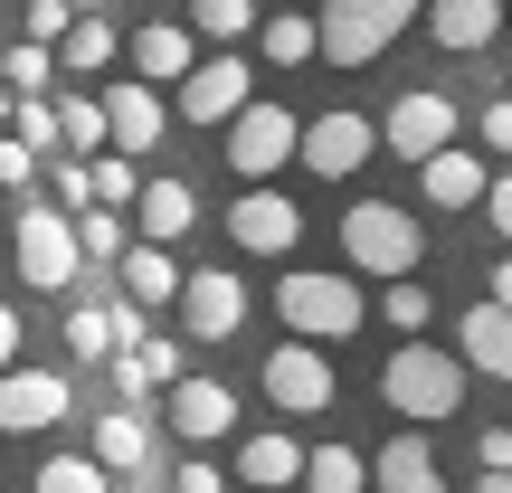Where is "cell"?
Returning a JSON list of instances; mask_svg holds the SVG:
<instances>
[{
    "instance_id": "cell-1",
    "label": "cell",
    "mask_w": 512,
    "mask_h": 493,
    "mask_svg": "<svg viewBox=\"0 0 512 493\" xmlns=\"http://www.w3.org/2000/svg\"><path fill=\"white\" fill-rule=\"evenodd\" d=\"M465 370H475L465 351H437L427 332H408V342L389 351V370H380V399L399 408L408 427H446L465 408Z\"/></svg>"
},
{
    "instance_id": "cell-2",
    "label": "cell",
    "mask_w": 512,
    "mask_h": 493,
    "mask_svg": "<svg viewBox=\"0 0 512 493\" xmlns=\"http://www.w3.org/2000/svg\"><path fill=\"white\" fill-rule=\"evenodd\" d=\"M10 256H19V285L29 294H67L76 275L95 266L86 238H76V209H57V200H29L10 219Z\"/></svg>"
},
{
    "instance_id": "cell-3",
    "label": "cell",
    "mask_w": 512,
    "mask_h": 493,
    "mask_svg": "<svg viewBox=\"0 0 512 493\" xmlns=\"http://www.w3.org/2000/svg\"><path fill=\"white\" fill-rule=\"evenodd\" d=\"M266 304H275V323H285V332H304V342H351V332H361V313H370V294L351 285V275L285 266V285H275Z\"/></svg>"
},
{
    "instance_id": "cell-4",
    "label": "cell",
    "mask_w": 512,
    "mask_h": 493,
    "mask_svg": "<svg viewBox=\"0 0 512 493\" xmlns=\"http://www.w3.org/2000/svg\"><path fill=\"white\" fill-rule=\"evenodd\" d=\"M342 256H351L361 275H380V285H389V275H418L427 228L408 219L399 200H351V209H342Z\"/></svg>"
},
{
    "instance_id": "cell-5",
    "label": "cell",
    "mask_w": 512,
    "mask_h": 493,
    "mask_svg": "<svg viewBox=\"0 0 512 493\" xmlns=\"http://www.w3.org/2000/svg\"><path fill=\"white\" fill-rule=\"evenodd\" d=\"M418 10L427 0H323V10H313L323 19V67H370Z\"/></svg>"
},
{
    "instance_id": "cell-6",
    "label": "cell",
    "mask_w": 512,
    "mask_h": 493,
    "mask_svg": "<svg viewBox=\"0 0 512 493\" xmlns=\"http://www.w3.org/2000/svg\"><path fill=\"white\" fill-rule=\"evenodd\" d=\"M285 162H304V114L266 105V95H247L238 124H228V171L238 181H275Z\"/></svg>"
},
{
    "instance_id": "cell-7",
    "label": "cell",
    "mask_w": 512,
    "mask_h": 493,
    "mask_svg": "<svg viewBox=\"0 0 512 493\" xmlns=\"http://www.w3.org/2000/svg\"><path fill=\"white\" fill-rule=\"evenodd\" d=\"M256 380H266V399L285 408V418H323L332 408V361H323V342H304V332H285V342L266 351V361H256Z\"/></svg>"
},
{
    "instance_id": "cell-8",
    "label": "cell",
    "mask_w": 512,
    "mask_h": 493,
    "mask_svg": "<svg viewBox=\"0 0 512 493\" xmlns=\"http://www.w3.org/2000/svg\"><path fill=\"white\" fill-rule=\"evenodd\" d=\"M171 95H181V124H200V133L219 124V133H228V124H238V105L256 95V67H247L238 48H209V57H200V67H190Z\"/></svg>"
},
{
    "instance_id": "cell-9",
    "label": "cell",
    "mask_w": 512,
    "mask_h": 493,
    "mask_svg": "<svg viewBox=\"0 0 512 493\" xmlns=\"http://www.w3.org/2000/svg\"><path fill=\"white\" fill-rule=\"evenodd\" d=\"M370 152H389V143H380V124L351 114V105H332V114H313V124H304V171H313V181H351Z\"/></svg>"
},
{
    "instance_id": "cell-10",
    "label": "cell",
    "mask_w": 512,
    "mask_h": 493,
    "mask_svg": "<svg viewBox=\"0 0 512 493\" xmlns=\"http://www.w3.org/2000/svg\"><path fill=\"white\" fill-rule=\"evenodd\" d=\"M67 408H76V389H67V370H0V437H38V427H67Z\"/></svg>"
},
{
    "instance_id": "cell-11",
    "label": "cell",
    "mask_w": 512,
    "mask_h": 493,
    "mask_svg": "<svg viewBox=\"0 0 512 493\" xmlns=\"http://www.w3.org/2000/svg\"><path fill=\"white\" fill-rule=\"evenodd\" d=\"M228 238H238L247 256H294V238H304V209L285 200V190H266V181H247L238 200H228Z\"/></svg>"
},
{
    "instance_id": "cell-12",
    "label": "cell",
    "mask_w": 512,
    "mask_h": 493,
    "mask_svg": "<svg viewBox=\"0 0 512 493\" xmlns=\"http://www.w3.org/2000/svg\"><path fill=\"white\" fill-rule=\"evenodd\" d=\"M380 143L399 152V162H427V152H446V143H456V105H446L437 86L399 95V105L380 114Z\"/></svg>"
},
{
    "instance_id": "cell-13",
    "label": "cell",
    "mask_w": 512,
    "mask_h": 493,
    "mask_svg": "<svg viewBox=\"0 0 512 493\" xmlns=\"http://www.w3.org/2000/svg\"><path fill=\"white\" fill-rule=\"evenodd\" d=\"M181 323H190V342H228V332L247 323V285L228 266H200L181 285Z\"/></svg>"
},
{
    "instance_id": "cell-14",
    "label": "cell",
    "mask_w": 512,
    "mask_h": 493,
    "mask_svg": "<svg viewBox=\"0 0 512 493\" xmlns=\"http://www.w3.org/2000/svg\"><path fill=\"white\" fill-rule=\"evenodd\" d=\"M238 427V389L228 380H171V437H190V446H209V437H228Z\"/></svg>"
},
{
    "instance_id": "cell-15",
    "label": "cell",
    "mask_w": 512,
    "mask_h": 493,
    "mask_svg": "<svg viewBox=\"0 0 512 493\" xmlns=\"http://www.w3.org/2000/svg\"><path fill=\"white\" fill-rule=\"evenodd\" d=\"M105 114H114V152H152L171 133V105L152 76H124V86H105Z\"/></svg>"
},
{
    "instance_id": "cell-16",
    "label": "cell",
    "mask_w": 512,
    "mask_h": 493,
    "mask_svg": "<svg viewBox=\"0 0 512 493\" xmlns=\"http://www.w3.org/2000/svg\"><path fill=\"white\" fill-rule=\"evenodd\" d=\"M418 190H427V209H484L494 171H484L465 143H446V152H427V162H418Z\"/></svg>"
},
{
    "instance_id": "cell-17",
    "label": "cell",
    "mask_w": 512,
    "mask_h": 493,
    "mask_svg": "<svg viewBox=\"0 0 512 493\" xmlns=\"http://www.w3.org/2000/svg\"><path fill=\"white\" fill-rule=\"evenodd\" d=\"M503 10L512 0H427V38H437L446 57H475V48H494Z\"/></svg>"
},
{
    "instance_id": "cell-18",
    "label": "cell",
    "mask_w": 512,
    "mask_h": 493,
    "mask_svg": "<svg viewBox=\"0 0 512 493\" xmlns=\"http://www.w3.org/2000/svg\"><path fill=\"white\" fill-rule=\"evenodd\" d=\"M304 465H313V446H294L285 427H266V437L238 446V475H247L256 493H294V484H304Z\"/></svg>"
},
{
    "instance_id": "cell-19",
    "label": "cell",
    "mask_w": 512,
    "mask_h": 493,
    "mask_svg": "<svg viewBox=\"0 0 512 493\" xmlns=\"http://www.w3.org/2000/svg\"><path fill=\"white\" fill-rule=\"evenodd\" d=\"M456 351L484 370V380H512V304H465V323H456Z\"/></svg>"
},
{
    "instance_id": "cell-20",
    "label": "cell",
    "mask_w": 512,
    "mask_h": 493,
    "mask_svg": "<svg viewBox=\"0 0 512 493\" xmlns=\"http://www.w3.org/2000/svg\"><path fill=\"white\" fill-rule=\"evenodd\" d=\"M133 228H143V238H162V247H181L190 228H200V190H190V181H143Z\"/></svg>"
},
{
    "instance_id": "cell-21",
    "label": "cell",
    "mask_w": 512,
    "mask_h": 493,
    "mask_svg": "<svg viewBox=\"0 0 512 493\" xmlns=\"http://www.w3.org/2000/svg\"><path fill=\"white\" fill-rule=\"evenodd\" d=\"M200 67V29H133V76H152V86H181V76Z\"/></svg>"
},
{
    "instance_id": "cell-22",
    "label": "cell",
    "mask_w": 512,
    "mask_h": 493,
    "mask_svg": "<svg viewBox=\"0 0 512 493\" xmlns=\"http://www.w3.org/2000/svg\"><path fill=\"white\" fill-rule=\"evenodd\" d=\"M380 493H456V484L437 475V446L427 437H389L380 446Z\"/></svg>"
},
{
    "instance_id": "cell-23",
    "label": "cell",
    "mask_w": 512,
    "mask_h": 493,
    "mask_svg": "<svg viewBox=\"0 0 512 493\" xmlns=\"http://www.w3.org/2000/svg\"><path fill=\"white\" fill-rule=\"evenodd\" d=\"M256 57H266V67H304V57H323V19H304V10L256 19Z\"/></svg>"
},
{
    "instance_id": "cell-24",
    "label": "cell",
    "mask_w": 512,
    "mask_h": 493,
    "mask_svg": "<svg viewBox=\"0 0 512 493\" xmlns=\"http://www.w3.org/2000/svg\"><path fill=\"white\" fill-rule=\"evenodd\" d=\"M181 285H190V275L171 266L162 238H133L124 247V294H133V304H162V294H181Z\"/></svg>"
},
{
    "instance_id": "cell-25",
    "label": "cell",
    "mask_w": 512,
    "mask_h": 493,
    "mask_svg": "<svg viewBox=\"0 0 512 493\" xmlns=\"http://www.w3.org/2000/svg\"><path fill=\"white\" fill-rule=\"evenodd\" d=\"M95 456H105L114 475H133V465L152 456V427H143V408H105V418H95Z\"/></svg>"
},
{
    "instance_id": "cell-26",
    "label": "cell",
    "mask_w": 512,
    "mask_h": 493,
    "mask_svg": "<svg viewBox=\"0 0 512 493\" xmlns=\"http://www.w3.org/2000/svg\"><path fill=\"white\" fill-rule=\"evenodd\" d=\"M181 380V342H133L124 361H114V389L124 399H143V389H171Z\"/></svg>"
},
{
    "instance_id": "cell-27",
    "label": "cell",
    "mask_w": 512,
    "mask_h": 493,
    "mask_svg": "<svg viewBox=\"0 0 512 493\" xmlns=\"http://www.w3.org/2000/svg\"><path fill=\"white\" fill-rule=\"evenodd\" d=\"M380 484V465H361V446H313L304 465V493H370Z\"/></svg>"
},
{
    "instance_id": "cell-28",
    "label": "cell",
    "mask_w": 512,
    "mask_h": 493,
    "mask_svg": "<svg viewBox=\"0 0 512 493\" xmlns=\"http://www.w3.org/2000/svg\"><path fill=\"white\" fill-rule=\"evenodd\" d=\"M57 124H67V152H105L114 143V114H105V95H57Z\"/></svg>"
},
{
    "instance_id": "cell-29",
    "label": "cell",
    "mask_w": 512,
    "mask_h": 493,
    "mask_svg": "<svg viewBox=\"0 0 512 493\" xmlns=\"http://www.w3.org/2000/svg\"><path fill=\"white\" fill-rule=\"evenodd\" d=\"M114 48H124L114 19H105V10H76V29H67V48H57V57H67L76 76H95V67H114Z\"/></svg>"
},
{
    "instance_id": "cell-30",
    "label": "cell",
    "mask_w": 512,
    "mask_h": 493,
    "mask_svg": "<svg viewBox=\"0 0 512 493\" xmlns=\"http://www.w3.org/2000/svg\"><path fill=\"white\" fill-rule=\"evenodd\" d=\"M105 475H114L105 456H48V465L29 475V493H114Z\"/></svg>"
},
{
    "instance_id": "cell-31",
    "label": "cell",
    "mask_w": 512,
    "mask_h": 493,
    "mask_svg": "<svg viewBox=\"0 0 512 493\" xmlns=\"http://www.w3.org/2000/svg\"><path fill=\"white\" fill-rule=\"evenodd\" d=\"M76 238H86L95 266H124V247H133V228H124V209H105V200H86L76 209Z\"/></svg>"
},
{
    "instance_id": "cell-32",
    "label": "cell",
    "mask_w": 512,
    "mask_h": 493,
    "mask_svg": "<svg viewBox=\"0 0 512 493\" xmlns=\"http://www.w3.org/2000/svg\"><path fill=\"white\" fill-rule=\"evenodd\" d=\"M190 29H200L209 48H228V38H256V0H190Z\"/></svg>"
},
{
    "instance_id": "cell-33",
    "label": "cell",
    "mask_w": 512,
    "mask_h": 493,
    "mask_svg": "<svg viewBox=\"0 0 512 493\" xmlns=\"http://www.w3.org/2000/svg\"><path fill=\"white\" fill-rule=\"evenodd\" d=\"M67 351H76V361L124 351V342H114V304H76V313H67Z\"/></svg>"
},
{
    "instance_id": "cell-34",
    "label": "cell",
    "mask_w": 512,
    "mask_h": 493,
    "mask_svg": "<svg viewBox=\"0 0 512 493\" xmlns=\"http://www.w3.org/2000/svg\"><path fill=\"white\" fill-rule=\"evenodd\" d=\"M380 313H389V323H399V332H427V323H437V294H427L418 275H389V294H380Z\"/></svg>"
},
{
    "instance_id": "cell-35",
    "label": "cell",
    "mask_w": 512,
    "mask_h": 493,
    "mask_svg": "<svg viewBox=\"0 0 512 493\" xmlns=\"http://www.w3.org/2000/svg\"><path fill=\"white\" fill-rule=\"evenodd\" d=\"M0 76H10L19 95H48V86H57V48H48V38H19V48H10V67H0Z\"/></svg>"
},
{
    "instance_id": "cell-36",
    "label": "cell",
    "mask_w": 512,
    "mask_h": 493,
    "mask_svg": "<svg viewBox=\"0 0 512 493\" xmlns=\"http://www.w3.org/2000/svg\"><path fill=\"white\" fill-rule=\"evenodd\" d=\"M76 29V0H19V38H48V48H67Z\"/></svg>"
},
{
    "instance_id": "cell-37",
    "label": "cell",
    "mask_w": 512,
    "mask_h": 493,
    "mask_svg": "<svg viewBox=\"0 0 512 493\" xmlns=\"http://www.w3.org/2000/svg\"><path fill=\"white\" fill-rule=\"evenodd\" d=\"M95 200H105V209L143 200V190H133V152H95Z\"/></svg>"
},
{
    "instance_id": "cell-38",
    "label": "cell",
    "mask_w": 512,
    "mask_h": 493,
    "mask_svg": "<svg viewBox=\"0 0 512 493\" xmlns=\"http://www.w3.org/2000/svg\"><path fill=\"white\" fill-rule=\"evenodd\" d=\"M38 181V143L29 133H0V190H29Z\"/></svg>"
},
{
    "instance_id": "cell-39",
    "label": "cell",
    "mask_w": 512,
    "mask_h": 493,
    "mask_svg": "<svg viewBox=\"0 0 512 493\" xmlns=\"http://www.w3.org/2000/svg\"><path fill=\"white\" fill-rule=\"evenodd\" d=\"M171 493H228V475L209 456H181V465H171Z\"/></svg>"
},
{
    "instance_id": "cell-40",
    "label": "cell",
    "mask_w": 512,
    "mask_h": 493,
    "mask_svg": "<svg viewBox=\"0 0 512 493\" xmlns=\"http://www.w3.org/2000/svg\"><path fill=\"white\" fill-rule=\"evenodd\" d=\"M475 133H484V143H494V152H512V95H494V105L475 114Z\"/></svg>"
},
{
    "instance_id": "cell-41",
    "label": "cell",
    "mask_w": 512,
    "mask_h": 493,
    "mask_svg": "<svg viewBox=\"0 0 512 493\" xmlns=\"http://www.w3.org/2000/svg\"><path fill=\"white\" fill-rule=\"evenodd\" d=\"M114 342H124V351H133V342H152V332H143V304H133V294L114 304Z\"/></svg>"
},
{
    "instance_id": "cell-42",
    "label": "cell",
    "mask_w": 512,
    "mask_h": 493,
    "mask_svg": "<svg viewBox=\"0 0 512 493\" xmlns=\"http://www.w3.org/2000/svg\"><path fill=\"white\" fill-rule=\"evenodd\" d=\"M475 465H512V427H484V437H475Z\"/></svg>"
},
{
    "instance_id": "cell-43",
    "label": "cell",
    "mask_w": 512,
    "mask_h": 493,
    "mask_svg": "<svg viewBox=\"0 0 512 493\" xmlns=\"http://www.w3.org/2000/svg\"><path fill=\"white\" fill-rule=\"evenodd\" d=\"M484 219H494V228H503V238H512V171H503V181H494V190H484Z\"/></svg>"
},
{
    "instance_id": "cell-44",
    "label": "cell",
    "mask_w": 512,
    "mask_h": 493,
    "mask_svg": "<svg viewBox=\"0 0 512 493\" xmlns=\"http://www.w3.org/2000/svg\"><path fill=\"white\" fill-rule=\"evenodd\" d=\"M10 361H19V313L0 304V370H10Z\"/></svg>"
},
{
    "instance_id": "cell-45",
    "label": "cell",
    "mask_w": 512,
    "mask_h": 493,
    "mask_svg": "<svg viewBox=\"0 0 512 493\" xmlns=\"http://www.w3.org/2000/svg\"><path fill=\"white\" fill-rule=\"evenodd\" d=\"M475 493H512V465H484V475H475Z\"/></svg>"
},
{
    "instance_id": "cell-46",
    "label": "cell",
    "mask_w": 512,
    "mask_h": 493,
    "mask_svg": "<svg viewBox=\"0 0 512 493\" xmlns=\"http://www.w3.org/2000/svg\"><path fill=\"white\" fill-rule=\"evenodd\" d=\"M484 294H494V304H512V256H503V266H494V285H484Z\"/></svg>"
},
{
    "instance_id": "cell-47",
    "label": "cell",
    "mask_w": 512,
    "mask_h": 493,
    "mask_svg": "<svg viewBox=\"0 0 512 493\" xmlns=\"http://www.w3.org/2000/svg\"><path fill=\"white\" fill-rule=\"evenodd\" d=\"M76 10H105V0H76Z\"/></svg>"
},
{
    "instance_id": "cell-48",
    "label": "cell",
    "mask_w": 512,
    "mask_h": 493,
    "mask_svg": "<svg viewBox=\"0 0 512 493\" xmlns=\"http://www.w3.org/2000/svg\"><path fill=\"white\" fill-rule=\"evenodd\" d=\"M0 67H10V48H0Z\"/></svg>"
},
{
    "instance_id": "cell-49",
    "label": "cell",
    "mask_w": 512,
    "mask_h": 493,
    "mask_svg": "<svg viewBox=\"0 0 512 493\" xmlns=\"http://www.w3.org/2000/svg\"><path fill=\"white\" fill-rule=\"evenodd\" d=\"M294 493H304V484H294Z\"/></svg>"
}]
</instances>
